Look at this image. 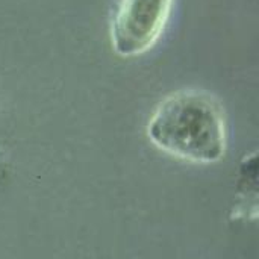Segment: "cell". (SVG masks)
<instances>
[{
	"instance_id": "3957f363",
	"label": "cell",
	"mask_w": 259,
	"mask_h": 259,
	"mask_svg": "<svg viewBox=\"0 0 259 259\" xmlns=\"http://www.w3.org/2000/svg\"><path fill=\"white\" fill-rule=\"evenodd\" d=\"M258 152L253 150L241 158L237 168L231 220H255L258 217Z\"/></svg>"
},
{
	"instance_id": "7a4b0ae2",
	"label": "cell",
	"mask_w": 259,
	"mask_h": 259,
	"mask_svg": "<svg viewBox=\"0 0 259 259\" xmlns=\"http://www.w3.org/2000/svg\"><path fill=\"white\" fill-rule=\"evenodd\" d=\"M173 0H117L111 18L112 50L121 58H134L150 50L161 38Z\"/></svg>"
},
{
	"instance_id": "6da1fadb",
	"label": "cell",
	"mask_w": 259,
	"mask_h": 259,
	"mask_svg": "<svg viewBox=\"0 0 259 259\" xmlns=\"http://www.w3.org/2000/svg\"><path fill=\"white\" fill-rule=\"evenodd\" d=\"M146 134L158 150L184 162L212 165L226 155L223 108L203 90L184 88L165 96L152 112Z\"/></svg>"
}]
</instances>
